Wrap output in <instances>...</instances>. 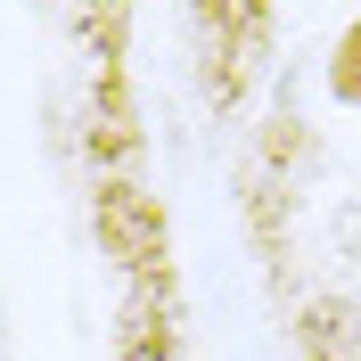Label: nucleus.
<instances>
[{"label": "nucleus", "instance_id": "2", "mask_svg": "<svg viewBox=\"0 0 361 361\" xmlns=\"http://www.w3.org/2000/svg\"><path fill=\"white\" fill-rule=\"evenodd\" d=\"M329 82H337L345 107H361V17L345 25V42H337V66H329Z\"/></svg>", "mask_w": 361, "mask_h": 361}, {"label": "nucleus", "instance_id": "1", "mask_svg": "<svg viewBox=\"0 0 361 361\" xmlns=\"http://www.w3.org/2000/svg\"><path fill=\"white\" fill-rule=\"evenodd\" d=\"M99 230H107V247H115V255H157V238H164L157 205L132 197V189H107V205H99Z\"/></svg>", "mask_w": 361, "mask_h": 361}]
</instances>
